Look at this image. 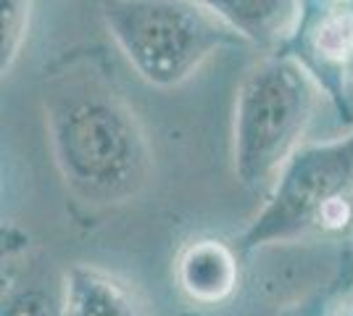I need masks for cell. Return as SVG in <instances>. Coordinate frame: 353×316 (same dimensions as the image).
<instances>
[{"instance_id":"cell-1","label":"cell","mask_w":353,"mask_h":316,"mask_svg":"<svg viewBox=\"0 0 353 316\" xmlns=\"http://www.w3.org/2000/svg\"><path fill=\"white\" fill-rule=\"evenodd\" d=\"M45 132L63 187L90 209H117L143 196L153 148L132 103L92 53H69L45 72Z\"/></svg>"},{"instance_id":"cell-2","label":"cell","mask_w":353,"mask_h":316,"mask_svg":"<svg viewBox=\"0 0 353 316\" xmlns=\"http://www.w3.org/2000/svg\"><path fill=\"white\" fill-rule=\"evenodd\" d=\"M322 85L290 50H272L245 69L232 114V171L248 190L277 180L303 145L322 103Z\"/></svg>"},{"instance_id":"cell-3","label":"cell","mask_w":353,"mask_h":316,"mask_svg":"<svg viewBox=\"0 0 353 316\" xmlns=\"http://www.w3.org/2000/svg\"><path fill=\"white\" fill-rule=\"evenodd\" d=\"M101 21L145 85L174 90L219 50L243 43L198 0H101Z\"/></svg>"},{"instance_id":"cell-4","label":"cell","mask_w":353,"mask_h":316,"mask_svg":"<svg viewBox=\"0 0 353 316\" xmlns=\"http://www.w3.org/2000/svg\"><path fill=\"white\" fill-rule=\"evenodd\" d=\"M345 229H353V129L338 140L303 143L293 153L237 248L253 253L309 232Z\"/></svg>"},{"instance_id":"cell-5","label":"cell","mask_w":353,"mask_h":316,"mask_svg":"<svg viewBox=\"0 0 353 316\" xmlns=\"http://www.w3.org/2000/svg\"><path fill=\"white\" fill-rule=\"evenodd\" d=\"M316 76L324 95L345 108V76L353 69V6L306 8L301 30L285 48Z\"/></svg>"},{"instance_id":"cell-6","label":"cell","mask_w":353,"mask_h":316,"mask_svg":"<svg viewBox=\"0 0 353 316\" xmlns=\"http://www.w3.org/2000/svg\"><path fill=\"white\" fill-rule=\"evenodd\" d=\"M174 280L179 293L195 306H224L240 290V248L211 235L192 238L174 258Z\"/></svg>"},{"instance_id":"cell-7","label":"cell","mask_w":353,"mask_h":316,"mask_svg":"<svg viewBox=\"0 0 353 316\" xmlns=\"http://www.w3.org/2000/svg\"><path fill=\"white\" fill-rule=\"evenodd\" d=\"M216 14L243 43L266 50L290 45L306 16V0H198Z\"/></svg>"},{"instance_id":"cell-8","label":"cell","mask_w":353,"mask_h":316,"mask_svg":"<svg viewBox=\"0 0 353 316\" xmlns=\"http://www.w3.org/2000/svg\"><path fill=\"white\" fill-rule=\"evenodd\" d=\"M63 316H148L143 295L127 280L95 264H74L61 277Z\"/></svg>"},{"instance_id":"cell-9","label":"cell","mask_w":353,"mask_h":316,"mask_svg":"<svg viewBox=\"0 0 353 316\" xmlns=\"http://www.w3.org/2000/svg\"><path fill=\"white\" fill-rule=\"evenodd\" d=\"M34 0H0V72L11 74L30 34Z\"/></svg>"},{"instance_id":"cell-10","label":"cell","mask_w":353,"mask_h":316,"mask_svg":"<svg viewBox=\"0 0 353 316\" xmlns=\"http://www.w3.org/2000/svg\"><path fill=\"white\" fill-rule=\"evenodd\" d=\"M0 316H63L61 308V287L59 293L40 282L11 285L3 295Z\"/></svg>"},{"instance_id":"cell-11","label":"cell","mask_w":353,"mask_h":316,"mask_svg":"<svg viewBox=\"0 0 353 316\" xmlns=\"http://www.w3.org/2000/svg\"><path fill=\"white\" fill-rule=\"evenodd\" d=\"M327 6H353V0H322Z\"/></svg>"},{"instance_id":"cell-12","label":"cell","mask_w":353,"mask_h":316,"mask_svg":"<svg viewBox=\"0 0 353 316\" xmlns=\"http://www.w3.org/2000/svg\"><path fill=\"white\" fill-rule=\"evenodd\" d=\"M340 316H353V301H348L345 306H343V311H340Z\"/></svg>"},{"instance_id":"cell-13","label":"cell","mask_w":353,"mask_h":316,"mask_svg":"<svg viewBox=\"0 0 353 316\" xmlns=\"http://www.w3.org/2000/svg\"><path fill=\"white\" fill-rule=\"evenodd\" d=\"M351 76H353V69H351Z\"/></svg>"},{"instance_id":"cell-14","label":"cell","mask_w":353,"mask_h":316,"mask_svg":"<svg viewBox=\"0 0 353 316\" xmlns=\"http://www.w3.org/2000/svg\"><path fill=\"white\" fill-rule=\"evenodd\" d=\"M351 232H353V229H351Z\"/></svg>"}]
</instances>
